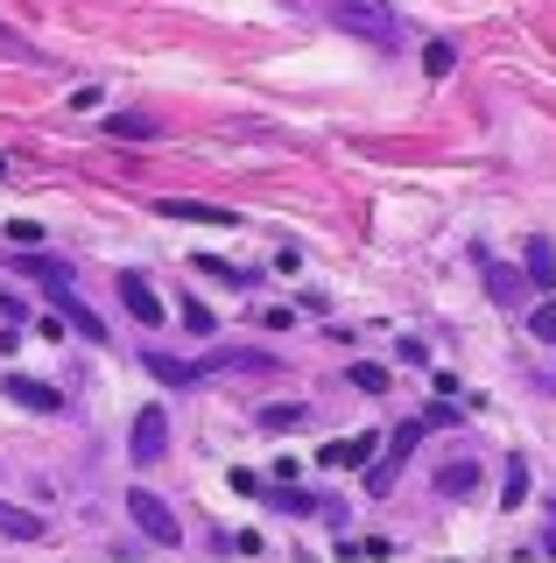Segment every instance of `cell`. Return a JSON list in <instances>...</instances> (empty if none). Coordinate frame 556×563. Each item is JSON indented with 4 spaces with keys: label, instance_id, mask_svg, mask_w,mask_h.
<instances>
[{
    "label": "cell",
    "instance_id": "6da1fadb",
    "mask_svg": "<svg viewBox=\"0 0 556 563\" xmlns=\"http://www.w3.org/2000/svg\"><path fill=\"white\" fill-rule=\"evenodd\" d=\"M324 22L345 29V35H359V43H380V49L402 35V22H394V0H324Z\"/></svg>",
    "mask_w": 556,
    "mask_h": 563
},
{
    "label": "cell",
    "instance_id": "7a4b0ae2",
    "mask_svg": "<svg viewBox=\"0 0 556 563\" xmlns=\"http://www.w3.org/2000/svg\"><path fill=\"white\" fill-rule=\"evenodd\" d=\"M22 275H36V282H43L49 303H57V317L78 331V339H107V324H99V317L71 296V268H64V261H22Z\"/></svg>",
    "mask_w": 556,
    "mask_h": 563
},
{
    "label": "cell",
    "instance_id": "3957f363",
    "mask_svg": "<svg viewBox=\"0 0 556 563\" xmlns=\"http://www.w3.org/2000/svg\"><path fill=\"white\" fill-rule=\"evenodd\" d=\"M423 430H430V416H409L402 430L388 437V457H374V465H367V493H388L394 479H402V465H409V451L423 444Z\"/></svg>",
    "mask_w": 556,
    "mask_h": 563
},
{
    "label": "cell",
    "instance_id": "277c9868",
    "mask_svg": "<svg viewBox=\"0 0 556 563\" xmlns=\"http://www.w3.org/2000/svg\"><path fill=\"white\" fill-rule=\"evenodd\" d=\"M127 515H134V528H142L148 542H163V550H177V542H184V521L169 515V500H155L148 486H134V493H127Z\"/></svg>",
    "mask_w": 556,
    "mask_h": 563
},
{
    "label": "cell",
    "instance_id": "5b68a950",
    "mask_svg": "<svg viewBox=\"0 0 556 563\" xmlns=\"http://www.w3.org/2000/svg\"><path fill=\"white\" fill-rule=\"evenodd\" d=\"M127 457H134V465H163V457H169V409H163V401H148V409L134 416Z\"/></svg>",
    "mask_w": 556,
    "mask_h": 563
},
{
    "label": "cell",
    "instance_id": "8992f818",
    "mask_svg": "<svg viewBox=\"0 0 556 563\" xmlns=\"http://www.w3.org/2000/svg\"><path fill=\"white\" fill-rule=\"evenodd\" d=\"M374 451H380V437H338V444L318 451V465H324V472H367Z\"/></svg>",
    "mask_w": 556,
    "mask_h": 563
},
{
    "label": "cell",
    "instance_id": "52a82bcc",
    "mask_svg": "<svg viewBox=\"0 0 556 563\" xmlns=\"http://www.w3.org/2000/svg\"><path fill=\"white\" fill-rule=\"evenodd\" d=\"M0 395H14L22 409H36V416H57L64 409L57 387H49V380H29V374H8V380H0Z\"/></svg>",
    "mask_w": 556,
    "mask_h": 563
},
{
    "label": "cell",
    "instance_id": "ba28073f",
    "mask_svg": "<svg viewBox=\"0 0 556 563\" xmlns=\"http://www.w3.org/2000/svg\"><path fill=\"white\" fill-rule=\"evenodd\" d=\"M120 303H127V317H142V324H163V296L148 289V275H120Z\"/></svg>",
    "mask_w": 556,
    "mask_h": 563
},
{
    "label": "cell",
    "instance_id": "9c48e42d",
    "mask_svg": "<svg viewBox=\"0 0 556 563\" xmlns=\"http://www.w3.org/2000/svg\"><path fill=\"white\" fill-rule=\"evenodd\" d=\"M521 268H529V282H535V289H556V246H549L543 233H535L529 246H521Z\"/></svg>",
    "mask_w": 556,
    "mask_h": 563
},
{
    "label": "cell",
    "instance_id": "30bf717a",
    "mask_svg": "<svg viewBox=\"0 0 556 563\" xmlns=\"http://www.w3.org/2000/svg\"><path fill=\"white\" fill-rule=\"evenodd\" d=\"M155 211H163V219H190V225H240L233 211H219V205H190V198H163Z\"/></svg>",
    "mask_w": 556,
    "mask_h": 563
},
{
    "label": "cell",
    "instance_id": "8fae6325",
    "mask_svg": "<svg viewBox=\"0 0 556 563\" xmlns=\"http://www.w3.org/2000/svg\"><path fill=\"white\" fill-rule=\"evenodd\" d=\"M0 536H8V542H43V515H29V507H8V500H0Z\"/></svg>",
    "mask_w": 556,
    "mask_h": 563
},
{
    "label": "cell",
    "instance_id": "7c38bea8",
    "mask_svg": "<svg viewBox=\"0 0 556 563\" xmlns=\"http://www.w3.org/2000/svg\"><path fill=\"white\" fill-rule=\"evenodd\" d=\"M472 479H479V465H472V457H458V465L437 472V493H472Z\"/></svg>",
    "mask_w": 556,
    "mask_h": 563
},
{
    "label": "cell",
    "instance_id": "4fadbf2b",
    "mask_svg": "<svg viewBox=\"0 0 556 563\" xmlns=\"http://www.w3.org/2000/svg\"><path fill=\"white\" fill-rule=\"evenodd\" d=\"M500 500H508V507H521V500H529V465H521V457H508V479H500Z\"/></svg>",
    "mask_w": 556,
    "mask_h": 563
},
{
    "label": "cell",
    "instance_id": "5bb4252c",
    "mask_svg": "<svg viewBox=\"0 0 556 563\" xmlns=\"http://www.w3.org/2000/svg\"><path fill=\"white\" fill-rule=\"evenodd\" d=\"M486 289H493V303H500V310H521V275L493 268V282H486Z\"/></svg>",
    "mask_w": 556,
    "mask_h": 563
},
{
    "label": "cell",
    "instance_id": "9a60e30c",
    "mask_svg": "<svg viewBox=\"0 0 556 563\" xmlns=\"http://www.w3.org/2000/svg\"><path fill=\"white\" fill-rule=\"evenodd\" d=\"M113 134H127V141H155L163 128H155L148 113H113Z\"/></svg>",
    "mask_w": 556,
    "mask_h": 563
},
{
    "label": "cell",
    "instance_id": "2e32d148",
    "mask_svg": "<svg viewBox=\"0 0 556 563\" xmlns=\"http://www.w3.org/2000/svg\"><path fill=\"white\" fill-rule=\"evenodd\" d=\"M198 268H204V275H219L225 289H247V282H254L247 268H225V261H212V254H198Z\"/></svg>",
    "mask_w": 556,
    "mask_h": 563
},
{
    "label": "cell",
    "instance_id": "e0dca14e",
    "mask_svg": "<svg viewBox=\"0 0 556 563\" xmlns=\"http://www.w3.org/2000/svg\"><path fill=\"white\" fill-rule=\"evenodd\" d=\"M275 507H282V515H318L324 500H310V493H297V486H282V493H275Z\"/></svg>",
    "mask_w": 556,
    "mask_h": 563
},
{
    "label": "cell",
    "instance_id": "ac0fdd59",
    "mask_svg": "<svg viewBox=\"0 0 556 563\" xmlns=\"http://www.w3.org/2000/svg\"><path fill=\"white\" fill-rule=\"evenodd\" d=\"M451 64H458V49H451V43H430V49H423V70H430V78H444Z\"/></svg>",
    "mask_w": 556,
    "mask_h": 563
},
{
    "label": "cell",
    "instance_id": "d6986e66",
    "mask_svg": "<svg viewBox=\"0 0 556 563\" xmlns=\"http://www.w3.org/2000/svg\"><path fill=\"white\" fill-rule=\"evenodd\" d=\"M529 331H535V339H556V303H535L529 310Z\"/></svg>",
    "mask_w": 556,
    "mask_h": 563
},
{
    "label": "cell",
    "instance_id": "ffe728a7",
    "mask_svg": "<svg viewBox=\"0 0 556 563\" xmlns=\"http://www.w3.org/2000/svg\"><path fill=\"white\" fill-rule=\"evenodd\" d=\"M289 422H303L297 401H289V409H260V430H289Z\"/></svg>",
    "mask_w": 556,
    "mask_h": 563
},
{
    "label": "cell",
    "instance_id": "44dd1931",
    "mask_svg": "<svg viewBox=\"0 0 556 563\" xmlns=\"http://www.w3.org/2000/svg\"><path fill=\"white\" fill-rule=\"evenodd\" d=\"M0 49H8V57H36V43H29V35H14L8 22H0Z\"/></svg>",
    "mask_w": 556,
    "mask_h": 563
},
{
    "label": "cell",
    "instance_id": "7402d4cb",
    "mask_svg": "<svg viewBox=\"0 0 556 563\" xmlns=\"http://www.w3.org/2000/svg\"><path fill=\"white\" fill-rule=\"evenodd\" d=\"M8 240H14V246H36V240H43V225H36V219H14V225H8Z\"/></svg>",
    "mask_w": 556,
    "mask_h": 563
},
{
    "label": "cell",
    "instance_id": "603a6c76",
    "mask_svg": "<svg viewBox=\"0 0 556 563\" xmlns=\"http://www.w3.org/2000/svg\"><path fill=\"white\" fill-rule=\"evenodd\" d=\"M353 387H367V395H380V387H388V374H380V366H353Z\"/></svg>",
    "mask_w": 556,
    "mask_h": 563
},
{
    "label": "cell",
    "instance_id": "cb8c5ba5",
    "mask_svg": "<svg viewBox=\"0 0 556 563\" xmlns=\"http://www.w3.org/2000/svg\"><path fill=\"white\" fill-rule=\"evenodd\" d=\"M0 176H8V155H0Z\"/></svg>",
    "mask_w": 556,
    "mask_h": 563
}]
</instances>
